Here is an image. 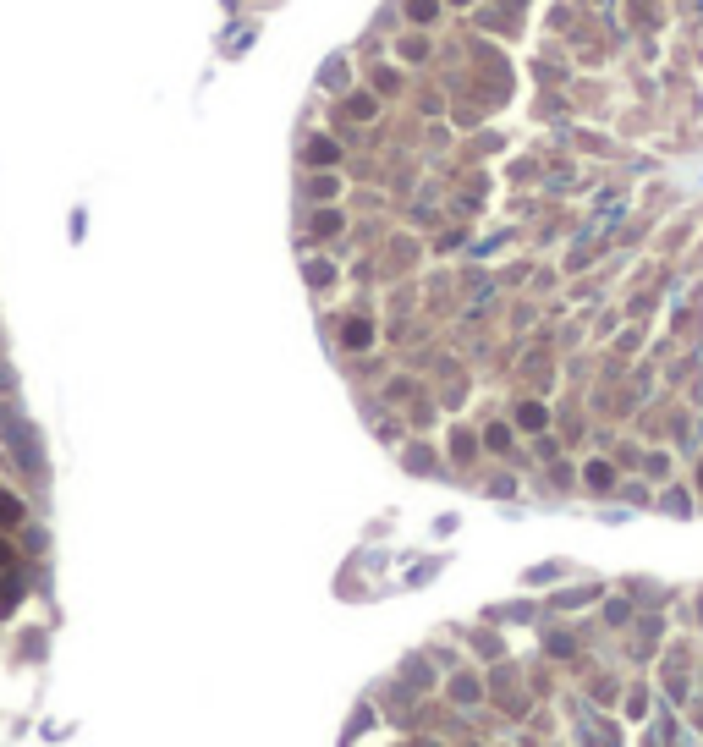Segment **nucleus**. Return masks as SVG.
Wrapping results in <instances>:
<instances>
[{
	"label": "nucleus",
	"instance_id": "nucleus-1",
	"mask_svg": "<svg viewBox=\"0 0 703 747\" xmlns=\"http://www.w3.org/2000/svg\"><path fill=\"white\" fill-rule=\"evenodd\" d=\"M407 11H413L418 22H429V17H435V11H440V6H435V0H407Z\"/></svg>",
	"mask_w": 703,
	"mask_h": 747
},
{
	"label": "nucleus",
	"instance_id": "nucleus-2",
	"mask_svg": "<svg viewBox=\"0 0 703 747\" xmlns=\"http://www.w3.org/2000/svg\"><path fill=\"white\" fill-rule=\"evenodd\" d=\"M401 55H407V61H423V55H429V44H423V39H401Z\"/></svg>",
	"mask_w": 703,
	"mask_h": 747
},
{
	"label": "nucleus",
	"instance_id": "nucleus-3",
	"mask_svg": "<svg viewBox=\"0 0 703 747\" xmlns=\"http://www.w3.org/2000/svg\"><path fill=\"white\" fill-rule=\"evenodd\" d=\"M0 522H17V506H11L6 495H0Z\"/></svg>",
	"mask_w": 703,
	"mask_h": 747
}]
</instances>
